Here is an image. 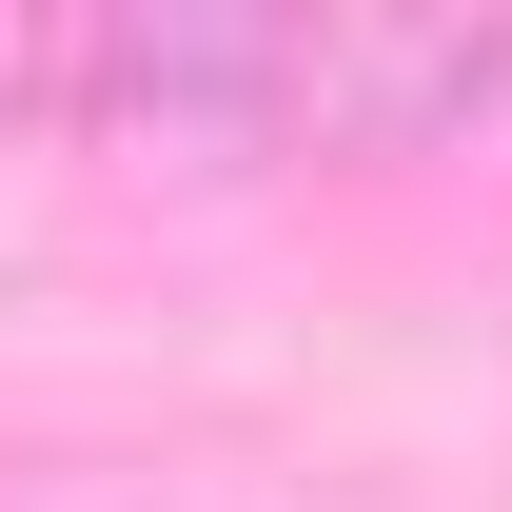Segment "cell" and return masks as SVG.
Masks as SVG:
<instances>
[{
    "mask_svg": "<svg viewBox=\"0 0 512 512\" xmlns=\"http://www.w3.org/2000/svg\"><path fill=\"white\" fill-rule=\"evenodd\" d=\"M79 138L138 178H237L296 158V20L276 0H119L79 60Z\"/></svg>",
    "mask_w": 512,
    "mask_h": 512,
    "instance_id": "6da1fadb",
    "label": "cell"
},
{
    "mask_svg": "<svg viewBox=\"0 0 512 512\" xmlns=\"http://www.w3.org/2000/svg\"><path fill=\"white\" fill-rule=\"evenodd\" d=\"M512 99V20L453 0H316L296 20V158H453Z\"/></svg>",
    "mask_w": 512,
    "mask_h": 512,
    "instance_id": "7a4b0ae2",
    "label": "cell"
},
{
    "mask_svg": "<svg viewBox=\"0 0 512 512\" xmlns=\"http://www.w3.org/2000/svg\"><path fill=\"white\" fill-rule=\"evenodd\" d=\"M79 60H99V20H60V0H0V158L79 138Z\"/></svg>",
    "mask_w": 512,
    "mask_h": 512,
    "instance_id": "3957f363",
    "label": "cell"
}]
</instances>
